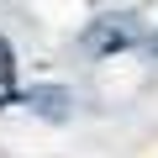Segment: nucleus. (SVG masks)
<instances>
[{"label":"nucleus","instance_id":"7ed1b4c3","mask_svg":"<svg viewBox=\"0 0 158 158\" xmlns=\"http://www.w3.org/2000/svg\"><path fill=\"white\" fill-rule=\"evenodd\" d=\"M27 106H37L42 116H53V121H58V116H63V106H69V95H63V90H32V95H27Z\"/></svg>","mask_w":158,"mask_h":158},{"label":"nucleus","instance_id":"f03ea898","mask_svg":"<svg viewBox=\"0 0 158 158\" xmlns=\"http://www.w3.org/2000/svg\"><path fill=\"white\" fill-rule=\"evenodd\" d=\"M16 95V58H11V42L0 37V106H11Z\"/></svg>","mask_w":158,"mask_h":158},{"label":"nucleus","instance_id":"f257e3e1","mask_svg":"<svg viewBox=\"0 0 158 158\" xmlns=\"http://www.w3.org/2000/svg\"><path fill=\"white\" fill-rule=\"evenodd\" d=\"M127 42H132V21L127 16H106V21L90 27V48L95 53H111V48H127Z\"/></svg>","mask_w":158,"mask_h":158}]
</instances>
